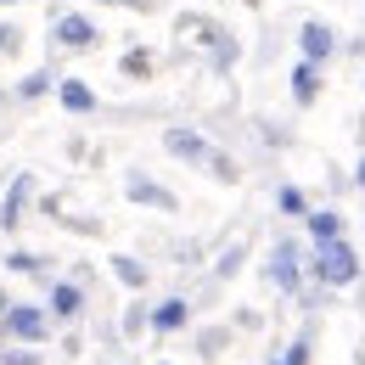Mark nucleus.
Instances as JSON below:
<instances>
[{"label": "nucleus", "instance_id": "obj_1", "mask_svg": "<svg viewBox=\"0 0 365 365\" xmlns=\"http://www.w3.org/2000/svg\"><path fill=\"white\" fill-rule=\"evenodd\" d=\"M326 275H331V281H349V275H354V259H349L343 247H331V253H326Z\"/></svg>", "mask_w": 365, "mask_h": 365}, {"label": "nucleus", "instance_id": "obj_2", "mask_svg": "<svg viewBox=\"0 0 365 365\" xmlns=\"http://www.w3.org/2000/svg\"><path fill=\"white\" fill-rule=\"evenodd\" d=\"M62 40H68V46H85V40H91V29H85L79 17H68V23H62Z\"/></svg>", "mask_w": 365, "mask_h": 365}, {"label": "nucleus", "instance_id": "obj_3", "mask_svg": "<svg viewBox=\"0 0 365 365\" xmlns=\"http://www.w3.org/2000/svg\"><path fill=\"white\" fill-rule=\"evenodd\" d=\"M62 101H68V107H91V96L79 91V85H68V91H62Z\"/></svg>", "mask_w": 365, "mask_h": 365}, {"label": "nucleus", "instance_id": "obj_4", "mask_svg": "<svg viewBox=\"0 0 365 365\" xmlns=\"http://www.w3.org/2000/svg\"><path fill=\"white\" fill-rule=\"evenodd\" d=\"M180 320H185V309H180V304H169V309L158 315V326H180Z\"/></svg>", "mask_w": 365, "mask_h": 365}, {"label": "nucleus", "instance_id": "obj_5", "mask_svg": "<svg viewBox=\"0 0 365 365\" xmlns=\"http://www.w3.org/2000/svg\"><path fill=\"white\" fill-rule=\"evenodd\" d=\"M360 180H365V169H360Z\"/></svg>", "mask_w": 365, "mask_h": 365}]
</instances>
